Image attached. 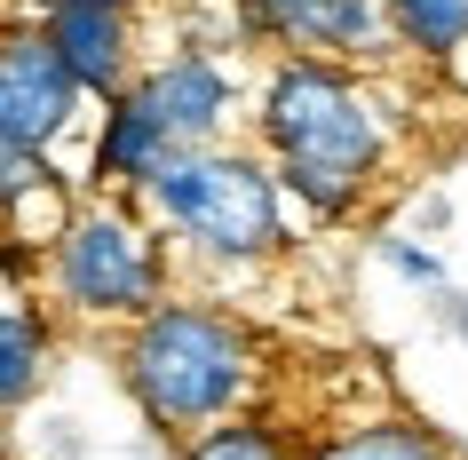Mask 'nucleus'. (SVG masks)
<instances>
[{"instance_id": "nucleus-1", "label": "nucleus", "mask_w": 468, "mask_h": 460, "mask_svg": "<svg viewBox=\"0 0 468 460\" xmlns=\"http://www.w3.org/2000/svg\"><path fill=\"white\" fill-rule=\"evenodd\" d=\"M262 144L278 159V183L310 207V215H342L357 207L366 175L381 167V112L342 64L325 56H294L278 64L262 88Z\"/></svg>"}, {"instance_id": "nucleus-2", "label": "nucleus", "mask_w": 468, "mask_h": 460, "mask_svg": "<svg viewBox=\"0 0 468 460\" xmlns=\"http://www.w3.org/2000/svg\"><path fill=\"white\" fill-rule=\"evenodd\" d=\"M120 381L144 405L151 429H215L239 421L254 389V341L239 317L207 310V302H159L151 317L127 326L120 349Z\"/></svg>"}, {"instance_id": "nucleus-3", "label": "nucleus", "mask_w": 468, "mask_h": 460, "mask_svg": "<svg viewBox=\"0 0 468 460\" xmlns=\"http://www.w3.org/2000/svg\"><path fill=\"white\" fill-rule=\"evenodd\" d=\"M278 167L247 159V151H167V167L151 175L144 207L151 222H167L198 254H222V262H254V254H278L286 246V207H278Z\"/></svg>"}, {"instance_id": "nucleus-4", "label": "nucleus", "mask_w": 468, "mask_h": 460, "mask_svg": "<svg viewBox=\"0 0 468 460\" xmlns=\"http://www.w3.org/2000/svg\"><path fill=\"white\" fill-rule=\"evenodd\" d=\"M48 286L64 310L80 317H151L159 310V286H167V262H159V239L144 222H127L120 207H88L56 230L48 246Z\"/></svg>"}, {"instance_id": "nucleus-5", "label": "nucleus", "mask_w": 468, "mask_h": 460, "mask_svg": "<svg viewBox=\"0 0 468 460\" xmlns=\"http://www.w3.org/2000/svg\"><path fill=\"white\" fill-rule=\"evenodd\" d=\"M80 112V80L64 72V56L48 48L40 25H16L0 48V144L48 159V144L72 127Z\"/></svg>"}, {"instance_id": "nucleus-6", "label": "nucleus", "mask_w": 468, "mask_h": 460, "mask_svg": "<svg viewBox=\"0 0 468 460\" xmlns=\"http://www.w3.org/2000/svg\"><path fill=\"white\" fill-rule=\"evenodd\" d=\"M48 48L64 56V72L80 80V96L120 103L135 88V32H127V8H64L48 16Z\"/></svg>"}, {"instance_id": "nucleus-7", "label": "nucleus", "mask_w": 468, "mask_h": 460, "mask_svg": "<svg viewBox=\"0 0 468 460\" xmlns=\"http://www.w3.org/2000/svg\"><path fill=\"white\" fill-rule=\"evenodd\" d=\"M144 96H151V112H159V127L175 135V151H207L215 127H222V112H230V72H222L215 56L183 48V56H167V64L144 80Z\"/></svg>"}, {"instance_id": "nucleus-8", "label": "nucleus", "mask_w": 468, "mask_h": 460, "mask_svg": "<svg viewBox=\"0 0 468 460\" xmlns=\"http://www.w3.org/2000/svg\"><path fill=\"white\" fill-rule=\"evenodd\" d=\"M167 151H175V135L159 127V112H151V96H144V80H135V88L103 112V135H96L88 175H96V183H127V191H144L151 175L167 167Z\"/></svg>"}, {"instance_id": "nucleus-9", "label": "nucleus", "mask_w": 468, "mask_h": 460, "mask_svg": "<svg viewBox=\"0 0 468 460\" xmlns=\"http://www.w3.org/2000/svg\"><path fill=\"white\" fill-rule=\"evenodd\" d=\"M40 373H48V317L8 286V310H0V397H8V412L32 405Z\"/></svg>"}, {"instance_id": "nucleus-10", "label": "nucleus", "mask_w": 468, "mask_h": 460, "mask_svg": "<svg viewBox=\"0 0 468 460\" xmlns=\"http://www.w3.org/2000/svg\"><path fill=\"white\" fill-rule=\"evenodd\" d=\"M389 16H397V40L413 56H452L468 48V0H389Z\"/></svg>"}, {"instance_id": "nucleus-11", "label": "nucleus", "mask_w": 468, "mask_h": 460, "mask_svg": "<svg viewBox=\"0 0 468 460\" xmlns=\"http://www.w3.org/2000/svg\"><path fill=\"white\" fill-rule=\"evenodd\" d=\"M310 460H452L429 429H405V421H381V429H342L325 436Z\"/></svg>"}, {"instance_id": "nucleus-12", "label": "nucleus", "mask_w": 468, "mask_h": 460, "mask_svg": "<svg viewBox=\"0 0 468 460\" xmlns=\"http://www.w3.org/2000/svg\"><path fill=\"white\" fill-rule=\"evenodd\" d=\"M183 460H294V444H286V429H278V421H254V412H239V421L198 429L191 444H183Z\"/></svg>"}, {"instance_id": "nucleus-13", "label": "nucleus", "mask_w": 468, "mask_h": 460, "mask_svg": "<svg viewBox=\"0 0 468 460\" xmlns=\"http://www.w3.org/2000/svg\"><path fill=\"white\" fill-rule=\"evenodd\" d=\"M325 8L334 0H239V25L254 32V40H286V48H310L325 25Z\"/></svg>"}, {"instance_id": "nucleus-14", "label": "nucleus", "mask_w": 468, "mask_h": 460, "mask_svg": "<svg viewBox=\"0 0 468 460\" xmlns=\"http://www.w3.org/2000/svg\"><path fill=\"white\" fill-rule=\"evenodd\" d=\"M389 262L405 270V278H420V286H437V262H429V254H413V246H389Z\"/></svg>"}, {"instance_id": "nucleus-15", "label": "nucleus", "mask_w": 468, "mask_h": 460, "mask_svg": "<svg viewBox=\"0 0 468 460\" xmlns=\"http://www.w3.org/2000/svg\"><path fill=\"white\" fill-rule=\"evenodd\" d=\"M25 8H40V25H48L64 8H135V0H25Z\"/></svg>"}]
</instances>
